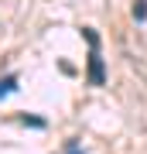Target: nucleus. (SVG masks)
I'll list each match as a JSON object with an SVG mask.
<instances>
[{
  "label": "nucleus",
  "instance_id": "obj_1",
  "mask_svg": "<svg viewBox=\"0 0 147 154\" xmlns=\"http://www.w3.org/2000/svg\"><path fill=\"white\" fill-rule=\"evenodd\" d=\"M86 41H89V82L103 86L106 82V72H103V58H99V38L93 28H86Z\"/></svg>",
  "mask_w": 147,
  "mask_h": 154
},
{
  "label": "nucleus",
  "instance_id": "obj_2",
  "mask_svg": "<svg viewBox=\"0 0 147 154\" xmlns=\"http://www.w3.org/2000/svg\"><path fill=\"white\" fill-rule=\"evenodd\" d=\"M14 89H17V75H7V79H0V96L14 93Z\"/></svg>",
  "mask_w": 147,
  "mask_h": 154
},
{
  "label": "nucleus",
  "instance_id": "obj_3",
  "mask_svg": "<svg viewBox=\"0 0 147 154\" xmlns=\"http://www.w3.org/2000/svg\"><path fill=\"white\" fill-rule=\"evenodd\" d=\"M133 17H137V21L147 17V0H137V4H133Z\"/></svg>",
  "mask_w": 147,
  "mask_h": 154
}]
</instances>
